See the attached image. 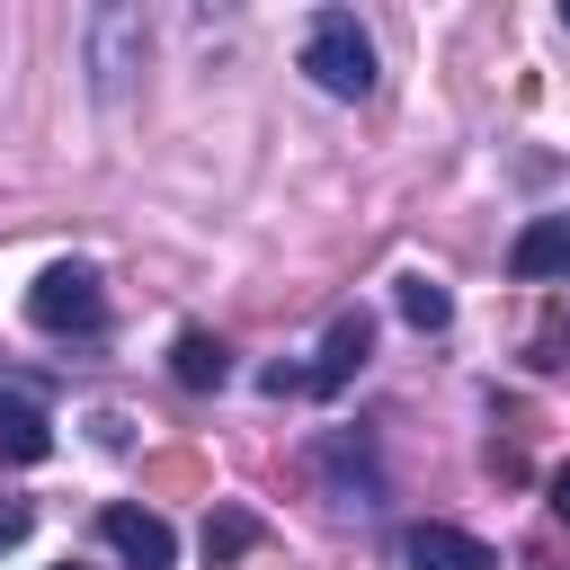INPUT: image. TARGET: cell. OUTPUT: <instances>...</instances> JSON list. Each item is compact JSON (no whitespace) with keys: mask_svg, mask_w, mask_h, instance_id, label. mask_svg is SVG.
Listing matches in <instances>:
<instances>
[{"mask_svg":"<svg viewBox=\"0 0 570 570\" xmlns=\"http://www.w3.org/2000/svg\"><path fill=\"white\" fill-rule=\"evenodd\" d=\"M27 321L53 330V338H98L107 330V285L89 258H53L36 285H27Z\"/></svg>","mask_w":570,"mask_h":570,"instance_id":"obj_2","label":"cell"},{"mask_svg":"<svg viewBox=\"0 0 570 570\" xmlns=\"http://www.w3.org/2000/svg\"><path fill=\"white\" fill-rule=\"evenodd\" d=\"M80 36H89V89H98V107H125V89H134V71H142V45H151L142 9L107 0V9H89Z\"/></svg>","mask_w":570,"mask_h":570,"instance_id":"obj_3","label":"cell"},{"mask_svg":"<svg viewBox=\"0 0 570 570\" xmlns=\"http://www.w3.org/2000/svg\"><path fill=\"white\" fill-rule=\"evenodd\" d=\"M98 543H107L125 570H169V561H178L169 517H160V508H134V499H107V508H98Z\"/></svg>","mask_w":570,"mask_h":570,"instance_id":"obj_5","label":"cell"},{"mask_svg":"<svg viewBox=\"0 0 570 570\" xmlns=\"http://www.w3.org/2000/svg\"><path fill=\"white\" fill-rule=\"evenodd\" d=\"M365 356H374V312H330V330H321V356L303 365V392H321V401H338L356 374H365Z\"/></svg>","mask_w":570,"mask_h":570,"instance_id":"obj_4","label":"cell"},{"mask_svg":"<svg viewBox=\"0 0 570 570\" xmlns=\"http://www.w3.org/2000/svg\"><path fill=\"white\" fill-rule=\"evenodd\" d=\"M401 570H499V552L481 543V534H463V525H445V517H419V525H401Z\"/></svg>","mask_w":570,"mask_h":570,"instance_id":"obj_6","label":"cell"},{"mask_svg":"<svg viewBox=\"0 0 570 570\" xmlns=\"http://www.w3.org/2000/svg\"><path fill=\"white\" fill-rule=\"evenodd\" d=\"M62 570H71V561H62Z\"/></svg>","mask_w":570,"mask_h":570,"instance_id":"obj_15","label":"cell"},{"mask_svg":"<svg viewBox=\"0 0 570 570\" xmlns=\"http://www.w3.org/2000/svg\"><path fill=\"white\" fill-rule=\"evenodd\" d=\"M45 454H53V419H45V401L0 383V463H45Z\"/></svg>","mask_w":570,"mask_h":570,"instance_id":"obj_9","label":"cell"},{"mask_svg":"<svg viewBox=\"0 0 570 570\" xmlns=\"http://www.w3.org/2000/svg\"><path fill=\"white\" fill-rule=\"evenodd\" d=\"M27 534V508H0V543H18Z\"/></svg>","mask_w":570,"mask_h":570,"instance_id":"obj_13","label":"cell"},{"mask_svg":"<svg viewBox=\"0 0 570 570\" xmlns=\"http://www.w3.org/2000/svg\"><path fill=\"white\" fill-rule=\"evenodd\" d=\"M552 517H561V525H570V463H561V472H552Z\"/></svg>","mask_w":570,"mask_h":570,"instance_id":"obj_12","label":"cell"},{"mask_svg":"<svg viewBox=\"0 0 570 570\" xmlns=\"http://www.w3.org/2000/svg\"><path fill=\"white\" fill-rule=\"evenodd\" d=\"M561 27H570V0H561Z\"/></svg>","mask_w":570,"mask_h":570,"instance_id":"obj_14","label":"cell"},{"mask_svg":"<svg viewBox=\"0 0 570 570\" xmlns=\"http://www.w3.org/2000/svg\"><path fill=\"white\" fill-rule=\"evenodd\" d=\"M249 543H258V517H249V508H214V517H205V561H214V570H232Z\"/></svg>","mask_w":570,"mask_h":570,"instance_id":"obj_10","label":"cell"},{"mask_svg":"<svg viewBox=\"0 0 570 570\" xmlns=\"http://www.w3.org/2000/svg\"><path fill=\"white\" fill-rule=\"evenodd\" d=\"M401 321H410V330H445V321H454V294H445L436 276H401Z\"/></svg>","mask_w":570,"mask_h":570,"instance_id":"obj_11","label":"cell"},{"mask_svg":"<svg viewBox=\"0 0 570 570\" xmlns=\"http://www.w3.org/2000/svg\"><path fill=\"white\" fill-rule=\"evenodd\" d=\"M303 71H312V89L321 98H374V80H383V62H374V36H365V18L356 9H312L303 18Z\"/></svg>","mask_w":570,"mask_h":570,"instance_id":"obj_1","label":"cell"},{"mask_svg":"<svg viewBox=\"0 0 570 570\" xmlns=\"http://www.w3.org/2000/svg\"><path fill=\"white\" fill-rule=\"evenodd\" d=\"M169 383H178V392H223V383H232V347L187 321V330L169 338Z\"/></svg>","mask_w":570,"mask_h":570,"instance_id":"obj_8","label":"cell"},{"mask_svg":"<svg viewBox=\"0 0 570 570\" xmlns=\"http://www.w3.org/2000/svg\"><path fill=\"white\" fill-rule=\"evenodd\" d=\"M508 276H517V285L570 276V214H534V223L508 240Z\"/></svg>","mask_w":570,"mask_h":570,"instance_id":"obj_7","label":"cell"}]
</instances>
